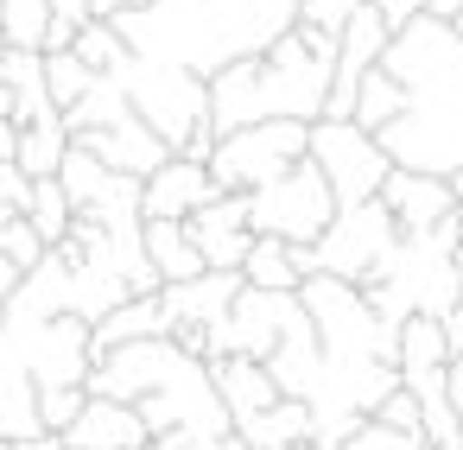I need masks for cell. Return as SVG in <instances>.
I'll return each instance as SVG.
<instances>
[{"instance_id":"obj_41","label":"cell","mask_w":463,"mask_h":450,"mask_svg":"<svg viewBox=\"0 0 463 450\" xmlns=\"http://www.w3.org/2000/svg\"><path fill=\"white\" fill-rule=\"evenodd\" d=\"M450 191H457V210H463V172H457V178H450Z\"/></svg>"},{"instance_id":"obj_4","label":"cell","mask_w":463,"mask_h":450,"mask_svg":"<svg viewBox=\"0 0 463 450\" xmlns=\"http://www.w3.org/2000/svg\"><path fill=\"white\" fill-rule=\"evenodd\" d=\"M115 83L128 89L134 115L178 159H203L210 165V146H216V127H210V77H197L184 64H159V58H128L115 70Z\"/></svg>"},{"instance_id":"obj_12","label":"cell","mask_w":463,"mask_h":450,"mask_svg":"<svg viewBox=\"0 0 463 450\" xmlns=\"http://www.w3.org/2000/svg\"><path fill=\"white\" fill-rule=\"evenodd\" d=\"M71 140H77L83 153H96L109 172H121V178H140V184H146V178H153V172L172 159V146H165V140H159V134H153V127L134 115V108H128L121 121H109V127H90V134H71Z\"/></svg>"},{"instance_id":"obj_7","label":"cell","mask_w":463,"mask_h":450,"mask_svg":"<svg viewBox=\"0 0 463 450\" xmlns=\"http://www.w3.org/2000/svg\"><path fill=\"white\" fill-rule=\"evenodd\" d=\"M330 216H336V197H330V184H324V172L311 165V153L292 165V172H279L273 184H260V191H248V222H254V235H279V241H317L324 229H330Z\"/></svg>"},{"instance_id":"obj_11","label":"cell","mask_w":463,"mask_h":450,"mask_svg":"<svg viewBox=\"0 0 463 450\" xmlns=\"http://www.w3.org/2000/svg\"><path fill=\"white\" fill-rule=\"evenodd\" d=\"M184 229H191V241H197V254H203L210 273H241V260L254 248V222H248V197L241 191L210 197Z\"/></svg>"},{"instance_id":"obj_28","label":"cell","mask_w":463,"mask_h":450,"mask_svg":"<svg viewBox=\"0 0 463 450\" xmlns=\"http://www.w3.org/2000/svg\"><path fill=\"white\" fill-rule=\"evenodd\" d=\"M400 374L406 368H444L450 361V342H444V323L438 317H406L400 323Z\"/></svg>"},{"instance_id":"obj_20","label":"cell","mask_w":463,"mask_h":450,"mask_svg":"<svg viewBox=\"0 0 463 450\" xmlns=\"http://www.w3.org/2000/svg\"><path fill=\"white\" fill-rule=\"evenodd\" d=\"M140 248H146V260H153L159 286H178V279H197V273H210L184 222H159V216H140Z\"/></svg>"},{"instance_id":"obj_8","label":"cell","mask_w":463,"mask_h":450,"mask_svg":"<svg viewBox=\"0 0 463 450\" xmlns=\"http://www.w3.org/2000/svg\"><path fill=\"white\" fill-rule=\"evenodd\" d=\"M311 165L324 172L336 210L374 203L381 184H387V172H393V159H387V146H381L374 134H362L355 121H330V115L311 121Z\"/></svg>"},{"instance_id":"obj_45","label":"cell","mask_w":463,"mask_h":450,"mask_svg":"<svg viewBox=\"0 0 463 450\" xmlns=\"http://www.w3.org/2000/svg\"><path fill=\"white\" fill-rule=\"evenodd\" d=\"M140 450H153V444H140Z\"/></svg>"},{"instance_id":"obj_44","label":"cell","mask_w":463,"mask_h":450,"mask_svg":"<svg viewBox=\"0 0 463 450\" xmlns=\"http://www.w3.org/2000/svg\"><path fill=\"white\" fill-rule=\"evenodd\" d=\"M0 52H7V39H0Z\"/></svg>"},{"instance_id":"obj_23","label":"cell","mask_w":463,"mask_h":450,"mask_svg":"<svg viewBox=\"0 0 463 450\" xmlns=\"http://www.w3.org/2000/svg\"><path fill=\"white\" fill-rule=\"evenodd\" d=\"M64 153H71V127H64V115L20 127V146H14V159H20V172H26V178H58Z\"/></svg>"},{"instance_id":"obj_15","label":"cell","mask_w":463,"mask_h":450,"mask_svg":"<svg viewBox=\"0 0 463 450\" xmlns=\"http://www.w3.org/2000/svg\"><path fill=\"white\" fill-rule=\"evenodd\" d=\"M140 444H153L146 418L134 406H121V399H102V393H90L83 412L64 431V450H140Z\"/></svg>"},{"instance_id":"obj_2","label":"cell","mask_w":463,"mask_h":450,"mask_svg":"<svg viewBox=\"0 0 463 450\" xmlns=\"http://www.w3.org/2000/svg\"><path fill=\"white\" fill-rule=\"evenodd\" d=\"M134 58L184 64L197 77H216L235 58L267 52L279 33L298 26V0H153L121 20H109Z\"/></svg>"},{"instance_id":"obj_31","label":"cell","mask_w":463,"mask_h":450,"mask_svg":"<svg viewBox=\"0 0 463 450\" xmlns=\"http://www.w3.org/2000/svg\"><path fill=\"white\" fill-rule=\"evenodd\" d=\"M336 450H431L419 431H393V425H381V418H362V431L349 437V444H336Z\"/></svg>"},{"instance_id":"obj_26","label":"cell","mask_w":463,"mask_h":450,"mask_svg":"<svg viewBox=\"0 0 463 450\" xmlns=\"http://www.w3.org/2000/svg\"><path fill=\"white\" fill-rule=\"evenodd\" d=\"M52 33V0H0V39L20 52H45Z\"/></svg>"},{"instance_id":"obj_16","label":"cell","mask_w":463,"mask_h":450,"mask_svg":"<svg viewBox=\"0 0 463 450\" xmlns=\"http://www.w3.org/2000/svg\"><path fill=\"white\" fill-rule=\"evenodd\" d=\"M0 115L14 127H33V121H52V89H45V52H20L7 45L0 52Z\"/></svg>"},{"instance_id":"obj_37","label":"cell","mask_w":463,"mask_h":450,"mask_svg":"<svg viewBox=\"0 0 463 450\" xmlns=\"http://www.w3.org/2000/svg\"><path fill=\"white\" fill-rule=\"evenodd\" d=\"M438 323H444V342H450V355H463V305H457V311H444Z\"/></svg>"},{"instance_id":"obj_5","label":"cell","mask_w":463,"mask_h":450,"mask_svg":"<svg viewBox=\"0 0 463 450\" xmlns=\"http://www.w3.org/2000/svg\"><path fill=\"white\" fill-rule=\"evenodd\" d=\"M298 305L305 317L317 323V342H324V361H393L400 355V323H387L362 286L349 279H330V273H311L298 286ZM400 368V361H393Z\"/></svg>"},{"instance_id":"obj_33","label":"cell","mask_w":463,"mask_h":450,"mask_svg":"<svg viewBox=\"0 0 463 450\" xmlns=\"http://www.w3.org/2000/svg\"><path fill=\"white\" fill-rule=\"evenodd\" d=\"M381 425H393V431H419L425 437V418H419V399L406 393V387H393L387 399H381V412H374Z\"/></svg>"},{"instance_id":"obj_36","label":"cell","mask_w":463,"mask_h":450,"mask_svg":"<svg viewBox=\"0 0 463 450\" xmlns=\"http://www.w3.org/2000/svg\"><path fill=\"white\" fill-rule=\"evenodd\" d=\"M134 7H153V0H90V20H121Z\"/></svg>"},{"instance_id":"obj_27","label":"cell","mask_w":463,"mask_h":450,"mask_svg":"<svg viewBox=\"0 0 463 450\" xmlns=\"http://www.w3.org/2000/svg\"><path fill=\"white\" fill-rule=\"evenodd\" d=\"M71 52H77V58H83V64H90L96 77H115V70H121V64L134 58V45H128V39H121V33H115L109 20H90V26H77Z\"/></svg>"},{"instance_id":"obj_42","label":"cell","mask_w":463,"mask_h":450,"mask_svg":"<svg viewBox=\"0 0 463 450\" xmlns=\"http://www.w3.org/2000/svg\"><path fill=\"white\" fill-rule=\"evenodd\" d=\"M286 450H317V444H311V437H305V444H286Z\"/></svg>"},{"instance_id":"obj_46","label":"cell","mask_w":463,"mask_h":450,"mask_svg":"<svg viewBox=\"0 0 463 450\" xmlns=\"http://www.w3.org/2000/svg\"><path fill=\"white\" fill-rule=\"evenodd\" d=\"M0 450H7V444H0Z\"/></svg>"},{"instance_id":"obj_13","label":"cell","mask_w":463,"mask_h":450,"mask_svg":"<svg viewBox=\"0 0 463 450\" xmlns=\"http://www.w3.org/2000/svg\"><path fill=\"white\" fill-rule=\"evenodd\" d=\"M210 197H222L216 191V178H210V165L203 159H165L146 184H140V216H159V222H191Z\"/></svg>"},{"instance_id":"obj_38","label":"cell","mask_w":463,"mask_h":450,"mask_svg":"<svg viewBox=\"0 0 463 450\" xmlns=\"http://www.w3.org/2000/svg\"><path fill=\"white\" fill-rule=\"evenodd\" d=\"M450 412L463 425V355H450Z\"/></svg>"},{"instance_id":"obj_30","label":"cell","mask_w":463,"mask_h":450,"mask_svg":"<svg viewBox=\"0 0 463 450\" xmlns=\"http://www.w3.org/2000/svg\"><path fill=\"white\" fill-rule=\"evenodd\" d=\"M83 399H90V387H39V425H45L52 437H64L71 418L83 412Z\"/></svg>"},{"instance_id":"obj_14","label":"cell","mask_w":463,"mask_h":450,"mask_svg":"<svg viewBox=\"0 0 463 450\" xmlns=\"http://www.w3.org/2000/svg\"><path fill=\"white\" fill-rule=\"evenodd\" d=\"M381 203H387V216L400 222V235H425V229H438V222L457 210V191H450V178L393 165L387 184H381Z\"/></svg>"},{"instance_id":"obj_17","label":"cell","mask_w":463,"mask_h":450,"mask_svg":"<svg viewBox=\"0 0 463 450\" xmlns=\"http://www.w3.org/2000/svg\"><path fill=\"white\" fill-rule=\"evenodd\" d=\"M241 292V273H197V279H178V286H159L165 311H172V336L178 330H216L229 317Z\"/></svg>"},{"instance_id":"obj_10","label":"cell","mask_w":463,"mask_h":450,"mask_svg":"<svg viewBox=\"0 0 463 450\" xmlns=\"http://www.w3.org/2000/svg\"><path fill=\"white\" fill-rule=\"evenodd\" d=\"M298 317H305L298 292H254V286H241L235 305H229V317H222L216 330H203V361H222V355H254V361H267V355L279 349V336H286Z\"/></svg>"},{"instance_id":"obj_24","label":"cell","mask_w":463,"mask_h":450,"mask_svg":"<svg viewBox=\"0 0 463 450\" xmlns=\"http://www.w3.org/2000/svg\"><path fill=\"white\" fill-rule=\"evenodd\" d=\"M400 108H406V96H400V83L374 64L362 83H355V102H349V121L362 127V134H381L387 121H400Z\"/></svg>"},{"instance_id":"obj_19","label":"cell","mask_w":463,"mask_h":450,"mask_svg":"<svg viewBox=\"0 0 463 450\" xmlns=\"http://www.w3.org/2000/svg\"><path fill=\"white\" fill-rule=\"evenodd\" d=\"M210 380H216V393H222V406H229V425H241V418L267 412L273 399H286V393L273 387L267 361H254V355H222V361H210Z\"/></svg>"},{"instance_id":"obj_22","label":"cell","mask_w":463,"mask_h":450,"mask_svg":"<svg viewBox=\"0 0 463 450\" xmlns=\"http://www.w3.org/2000/svg\"><path fill=\"white\" fill-rule=\"evenodd\" d=\"M235 437H248L254 450H286V444H305V437H311V406H305V399H273L267 412L241 418V425H235Z\"/></svg>"},{"instance_id":"obj_34","label":"cell","mask_w":463,"mask_h":450,"mask_svg":"<svg viewBox=\"0 0 463 450\" xmlns=\"http://www.w3.org/2000/svg\"><path fill=\"white\" fill-rule=\"evenodd\" d=\"M33 197V178L20 172V159H0V210H26Z\"/></svg>"},{"instance_id":"obj_39","label":"cell","mask_w":463,"mask_h":450,"mask_svg":"<svg viewBox=\"0 0 463 450\" xmlns=\"http://www.w3.org/2000/svg\"><path fill=\"white\" fill-rule=\"evenodd\" d=\"M14 146H20V127H14L7 115H0V159H14Z\"/></svg>"},{"instance_id":"obj_3","label":"cell","mask_w":463,"mask_h":450,"mask_svg":"<svg viewBox=\"0 0 463 450\" xmlns=\"http://www.w3.org/2000/svg\"><path fill=\"white\" fill-rule=\"evenodd\" d=\"M330 77H336V39L298 20L267 52L235 58L210 77V127L235 134L254 121H324Z\"/></svg>"},{"instance_id":"obj_35","label":"cell","mask_w":463,"mask_h":450,"mask_svg":"<svg viewBox=\"0 0 463 450\" xmlns=\"http://www.w3.org/2000/svg\"><path fill=\"white\" fill-rule=\"evenodd\" d=\"M368 7L381 14V26H387V33H400V26H412V20L425 14V0H368Z\"/></svg>"},{"instance_id":"obj_29","label":"cell","mask_w":463,"mask_h":450,"mask_svg":"<svg viewBox=\"0 0 463 450\" xmlns=\"http://www.w3.org/2000/svg\"><path fill=\"white\" fill-rule=\"evenodd\" d=\"M90 83H96V70H90L77 52H45V89H52V108H58V115L77 108V102L90 96Z\"/></svg>"},{"instance_id":"obj_32","label":"cell","mask_w":463,"mask_h":450,"mask_svg":"<svg viewBox=\"0 0 463 450\" xmlns=\"http://www.w3.org/2000/svg\"><path fill=\"white\" fill-rule=\"evenodd\" d=\"M355 7H362V0H298V20L336 39V33L349 26V14H355Z\"/></svg>"},{"instance_id":"obj_25","label":"cell","mask_w":463,"mask_h":450,"mask_svg":"<svg viewBox=\"0 0 463 450\" xmlns=\"http://www.w3.org/2000/svg\"><path fill=\"white\" fill-rule=\"evenodd\" d=\"M33 229H39V241L45 248H64V235H71V222H77V210H71V197H64V184L58 178H33V197H26V210H20Z\"/></svg>"},{"instance_id":"obj_9","label":"cell","mask_w":463,"mask_h":450,"mask_svg":"<svg viewBox=\"0 0 463 450\" xmlns=\"http://www.w3.org/2000/svg\"><path fill=\"white\" fill-rule=\"evenodd\" d=\"M393 241H400V222H393L387 203L374 197V203H349V210H336L330 229L311 241V254H317V273L349 279V286H368V279L387 267Z\"/></svg>"},{"instance_id":"obj_43","label":"cell","mask_w":463,"mask_h":450,"mask_svg":"<svg viewBox=\"0 0 463 450\" xmlns=\"http://www.w3.org/2000/svg\"><path fill=\"white\" fill-rule=\"evenodd\" d=\"M450 26H457V33H463V7H457V20H450Z\"/></svg>"},{"instance_id":"obj_21","label":"cell","mask_w":463,"mask_h":450,"mask_svg":"<svg viewBox=\"0 0 463 450\" xmlns=\"http://www.w3.org/2000/svg\"><path fill=\"white\" fill-rule=\"evenodd\" d=\"M241 286H254V292H298V286H305L298 248L279 241V235H254V248H248V260H241Z\"/></svg>"},{"instance_id":"obj_18","label":"cell","mask_w":463,"mask_h":450,"mask_svg":"<svg viewBox=\"0 0 463 450\" xmlns=\"http://www.w3.org/2000/svg\"><path fill=\"white\" fill-rule=\"evenodd\" d=\"M146 336H172V311H165L159 292H140V298L115 305L102 323H90V361L121 349V342H146Z\"/></svg>"},{"instance_id":"obj_40","label":"cell","mask_w":463,"mask_h":450,"mask_svg":"<svg viewBox=\"0 0 463 450\" xmlns=\"http://www.w3.org/2000/svg\"><path fill=\"white\" fill-rule=\"evenodd\" d=\"M457 7H463V0H425V14H431V20H457Z\"/></svg>"},{"instance_id":"obj_6","label":"cell","mask_w":463,"mask_h":450,"mask_svg":"<svg viewBox=\"0 0 463 450\" xmlns=\"http://www.w3.org/2000/svg\"><path fill=\"white\" fill-rule=\"evenodd\" d=\"M305 153H311V121H254V127L216 134L210 178H216V191H241L248 197V191L273 184L279 172H292Z\"/></svg>"},{"instance_id":"obj_1","label":"cell","mask_w":463,"mask_h":450,"mask_svg":"<svg viewBox=\"0 0 463 450\" xmlns=\"http://www.w3.org/2000/svg\"><path fill=\"white\" fill-rule=\"evenodd\" d=\"M381 70L406 96L400 121H387L374 134L387 146V159L406 172L457 178L463 172V33L450 20L419 14L412 26H400L387 39Z\"/></svg>"}]
</instances>
